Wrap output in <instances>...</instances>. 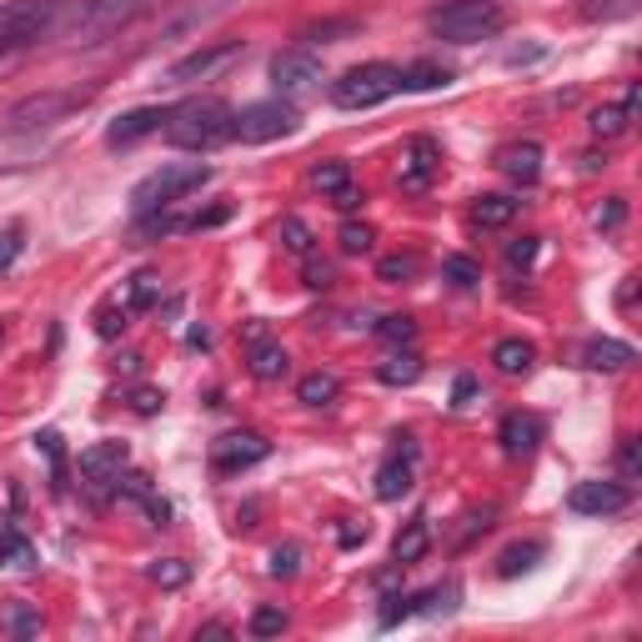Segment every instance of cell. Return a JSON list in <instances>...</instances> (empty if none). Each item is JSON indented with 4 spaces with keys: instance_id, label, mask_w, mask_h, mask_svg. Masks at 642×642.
<instances>
[{
    "instance_id": "6da1fadb",
    "label": "cell",
    "mask_w": 642,
    "mask_h": 642,
    "mask_svg": "<svg viewBox=\"0 0 642 642\" xmlns=\"http://www.w3.org/2000/svg\"><path fill=\"white\" fill-rule=\"evenodd\" d=\"M231 121L237 111L216 95H196V101H181L176 111H167V141L181 151H216L221 141H231Z\"/></svg>"
},
{
    "instance_id": "7a4b0ae2",
    "label": "cell",
    "mask_w": 642,
    "mask_h": 642,
    "mask_svg": "<svg viewBox=\"0 0 642 642\" xmlns=\"http://www.w3.org/2000/svg\"><path fill=\"white\" fill-rule=\"evenodd\" d=\"M507 25L497 0H442L437 11L427 15V31L437 41H452V46H477V41H492Z\"/></svg>"
},
{
    "instance_id": "3957f363",
    "label": "cell",
    "mask_w": 642,
    "mask_h": 642,
    "mask_svg": "<svg viewBox=\"0 0 642 642\" xmlns=\"http://www.w3.org/2000/svg\"><path fill=\"white\" fill-rule=\"evenodd\" d=\"M397 91H402V66H392V60H367V66H352L346 76H336L326 95H332L336 111H371V106H381V101H392Z\"/></svg>"
},
{
    "instance_id": "277c9868",
    "label": "cell",
    "mask_w": 642,
    "mask_h": 642,
    "mask_svg": "<svg viewBox=\"0 0 642 642\" xmlns=\"http://www.w3.org/2000/svg\"><path fill=\"white\" fill-rule=\"evenodd\" d=\"M206 181H211V167H202V161H171V167L151 171L146 181H136L131 206L136 211H161V206H176L186 191H202Z\"/></svg>"
},
{
    "instance_id": "5b68a950",
    "label": "cell",
    "mask_w": 642,
    "mask_h": 642,
    "mask_svg": "<svg viewBox=\"0 0 642 642\" xmlns=\"http://www.w3.org/2000/svg\"><path fill=\"white\" fill-rule=\"evenodd\" d=\"M66 5H71V0H15V5H5V11H0V50L36 46L41 36L56 31Z\"/></svg>"
},
{
    "instance_id": "8992f818",
    "label": "cell",
    "mask_w": 642,
    "mask_h": 642,
    "mask_svg": "<svg viewBox=\"0 0 642 642\" xmlns=\"http://www.w3.org/2000/svg\"><path fill=\"white\" fill-rule=\"evenodd\" d=\"M241 56H247V41H216V46H202V50H191V56L171 60L167 71H161V81L167 85L216 81V76H227L231 66H241Z\"/></svg>"
},
{
    "instance_id": "52a82bcc",
    "label": "cell",
    "mask_w": 642,
    "mask_h": 642,
    "mask_svg": "<svg viewBox=\"0 0 642 642\" xmlns=\"http://www.w3.org/2000/svg\"><path fill=\"white\" fill-rule=\"evenodd\" d=\"M156 0H91L81 11V21H76V46H95V41L116 36V31H126L131 21H141L146 11H151Z\"/></svg>"
},
{
    "instance_id": "ba28073f",
    "label": "cell",
    "mask_w": 642,
    "mask_h": 642,
    "mask_svg": "<svg viewBox=\"0 0 642 642\" xmlns=\"http://www.w3.org/2000/svg\"><path fill=\"white\" fill-rule=\"evenodd\" d=\"M291 131H297V106H286V101H256V106L237 111V121H231V136L247 146L282 141Z\"/></svg>"
},
{
    "instance_id": "9c48e42d",
    "label": "cell",
    "mask_w": 642,
    "mask_h": 642,
    "mask_svg": "<svg viewBox=\"0 0 642 642\" xmlns=\"http://www.w3.org/2000/svg\"><path fill=\"white\" fill-rule=\"evenodd\" d=\"M76 101H81V95H71V91L31 95V101L11 106V116H5V131H41V126H56L66 111H76Z\"/></svg>"
},
{
    "instance_id": "30bf717a",
    "label": "cell",
    "mask_w": 642,
    "mask_h": 642,
    "mask_svg": "<svg viewBox=\"0 0 642 642\" xmlns=\"http://www.w3.org/2000/svg\"><path fill=\"white\" fill-rule=\"evenodd\" d=\"M266 452H272V442L262 432H227L211 442V467L216 472H247V467L266 462Z\"/></svg>"
},
{
    "instance_id": "8fae6325",
    "label": "cell",
    "mask_w": 642,
    "mask_h": 642,
    "mask_svg": "<svg viewBox=\"0 0 642 642\" xmlns=\"http://www.w3.org/2000/svg\"><path fill=\"white\" fill-rule=\"evenodd\" d=\"M272 85L282 95H307L321 85V60L311 50H276L272 56Z\"/></svg>"
},
{
    "instance_id": "7c38bea8",
    "label": "cell",
    "mask_w": 642,
    "mask_h": 642,
    "mask_svg": "<svg viewBox=\"0 0 642 642\" xmlns=\"http://www.w3.org/2000/svg\"><path fill=\"white\" fill-rule=\"evenodd\" d=\"M628 502H632L628 482H577V488L568 492V507L577 512V517H618Z\"/></svg>"
},
{
    "instance_id": "4fadbf2b",
    "label": "cell",
    "mask_w": 642,
    "mask_h": 642,
    "mask_svg": "<svg viewBox=\"0 0 642 642\" xmlns=\"http://www.w3.org/2000/svg\"><path fill=\"white\" fill-rule=\"evenodd\" d=\"M542 416L537 412H507L502 416V427H497V442H502V452L507 457H532L537 447H542Z\"/></svg>"
},
{
    "instance_id": "5bb4252c",
    "label": "cell",
    "mask_w": 642,
    "mask_h": 642,
    "mask_svg": "<svg viewBox=\"0 0 642 642\" xmlns=\"http://www.w3.org/2000/svg\"><path fill=\"white\" fill-rule=\"evenodd\" d=\"M126 462H131V447H126V442H95V447L81 452V477L95 482V488H106V482H116V477L126 472Z\"/></svg>"
},
{
    "instance_id": "9a60e30c",
    "label": "cell",
    "mask_w": 642,
    "mask_h": 642,
    "mask_svg": "<svg viewBox=\"0 0 642 642\" xmlns=\"http://www.w3.org/2000/svg\"><path fill=\"white\" fill-rule=\"evenodd\" d=\"M437 176H442V151H437V141L416 136V141L406 146V161H402V186H406V191H427Z\"/></svg>"
},
{
    "instance_id": "2e32d148",
    "label": "cell",
    "mask_w": 642,
    "mask_h": 642,
    "mask_svg": "<svg viewBox=\"0 0 642 642\" xmlns=\"http://www.w3.org/2000/svg\"><path fill=\"white\" fill-rule=\"evenodd\" d=\"M497 171L502 176H512L517 186H532L537 176H542V146L537 141H512L497 151Z\"/></svg>"
},
{
    "instance_id": "e0dca14e",
    "label": "cell",
    "mask_w": 642,
    "mask_h": 642,
    "mask_svg": "<svg viewBox=\"0 0 642 642\" xmlns=\"http://www.w3.org/2000/svg\"><path fill=\"white\" fill-rule=\"evenodd\" d=\"M406 447L392 457V462H381V472H377V497L381 502H402L406 492H412V462H416V447H412V437H402Z\"/></svg>"
},
{
    "instance_id": "ac0fdd59",
    "label": "cell",
    "mask_w": 642,
    "mask_h": 642,
    "mask_svg": "<svg viewBox=\"0 0 642 642\" xmlns=\"http://www.w3.org/2000/svg\"><path fill=\"white\" fill-rule=\"evenodd\" d=\"M161 121H167V111H156V106L126 111V116H116V121L106 126V146H136L141 136L161 131Z\"/></svg>"
},
{
    "instance_id": "d6986e66",
    "label": "cell",
    "mask_w": 642,
    "mask_h": 642,
    "mask_svg": "<svg viewBox=\"0 0 642 642\" xmlns=\"http://www.w3.org/2000/svg\"><path fill=\"white\" fill-rule=\"evenodd\" d=\"M291 371V357H286L282 342H266L262 326H251V377L256 381H282Z\"/></svg>"
},
{
    "instance_id": "ffe728a7",
    "label": "cell",
    "mask_w": 642,
    "mask_h": 642,
    "mask_svg": "<svg viewBox=\"0 0 642 642\" xmlns=\"http://www.w3.org/2000/svg\"><path fill=\"white\" fill-rule=\"evenodd\" d=\"M632 352L628 342H612V336H597V342H587L583 346V367H593V371H622V367H632Z\"/></svg>"
},
{
    "instance_id": "44dd1931",
    "label": "cell",
    "mask_w": 642,
    "mask_h": 642,
    "mask_svg": "<svg viewBox=\"0 0 642 642\" xmlns=\"http://www.w3.org/2000/svg\"><path fill=\"white\" fill-rule=\"evenodd\" d=\"M492 362H497L502 377H527L537 362V346L523 342V336H502V342L492 346Z\"/></svg>"
},
{
    "instance_id": "7402d4cb",
    "label": "cell",
    "mask_w": 642,
    "mask_h": 642,
    "mask_svg": "<svg viewBox=\"0 0 642 642\" xmlns=\"http://www.w3.org/2000/svg\"><path fill=\"white\" fill-rule=\"evenodd\" d=\"M116 488H121V497L141 502V507L151 512V523H156V527H167L171 507H167V502H161V497L151 492V477H146V472H121V477H116Z\"/></svg>"
},
{
    "instance_id": "603a6c76",
    "label": "cell",
    "mask_w": 642,
    "mask_h": 642,
    "mask_svg": "<svg viewBox=\"0 0 642 642\" xmlns=\"http://www.w3.org/2000/svg\"><path fill=\"white\" fill-rule=\"evenodd\" d=\"M427 548H432V527H427V517H416V523H406L402 532H397V542H392V562L412 568V562L427 558Z\"/></svg>"
},
{
    "instance_id": "cb8c5ba5",
    "label": "cell",
    "mask_w": 642,
    "mask_h": 642,
    "mask_svg": "<svg viewBox=\"0 0 642 642\" xmlns=\"http://www.w3.org/2000/svg\"><path fill=\"white\" fill-rule=\"evenodd\" d=\"M442 85H452V71L442 60H412V66H402V91H442Z\"/></svg>"
},
{
    "instance_id": "d4e9b609",
    "label": "cell",
    "mask_w": 642,
    "mask_h": 642,
    "mask_svg": "<svg viewBox=\"0 0 642 642\" xmlns=\"http://www.w3.org/2000/svg\"><path fill=\"white\" fill-rule=\"evenodd\" d=\"M517 211H523V202H512V196H477L472 221H477L482 231H497V227H507Z\"/></svg>"
},
{
    "instance_id": "484cf974",
    "label": "cell",
    "mask_w": 642,
    "mask_h": 642,
    "mask_svg": "<svg viewBox=\"0 0 642 642\" xmlns=\"http://www.w3.org/2000/svg\"><path fill=\"white\" fill-rule=\"evenodd\" d=\"M416 377H422V357H416V352H392V357L377 367L381 387H412Z\"/></svg>"
},
{
    "instance_id": "4316f807",
    "label": "cell",
    "mask_w": 642,
    "mask_h": 642,
    "mask_svg": "<svg viewBox=\"0 0 642 642\" xmlns=\"http://www.w3.org/2000/svg\"><path fill=\"white\" fill-rule=\"evenodd\" d=\"M297 397L307 406H332L342 397V381H336V371H311V377L297 381Z\"/></svg>"
},
{
    "instance_id": "83f0119b",
    "label": "cell",
    "mask_w": 642,
    "mask_h": 642,
    "mask_svg": "<svg viewBox=\"0 0 642 642\" xmlns=\"http://www.w3.org/2000/svg\"><path fill=\"white\" fill-rule=\"evenodd\" d=\"M0 562H11V568H36V548H31L25 532H15L11 523H0Z\"/></svg>"
},
{
    "instance_id": "f1b7e54d",
    "label": "cell",
    "mask_w": 642,
    "mask_h": 642,
    "mask_svg": "<svg viewBox=\"0 0 642 642\" xmlns=\"http://www.w3.org/2000/svg\"><path fill=\"white\" fill-rule=\"evenodd\" d=\"M642 11V0H583V21L607 25V21H628Z\"/></svg>"
},
{
    "instance_id": "f546056e",
    "label": "cell",
    "mask_w": 642,
    "mask_h": 642,
    "mask_svg": "<svg viewBox=\"0 0 642 642\" xmlns=\"http://www.w3.org/2000/svg\"><path fill=\"white\" fill-rule=\"evenodd\" d=\"M542 552H548L542 542H523V548H507V552L497 558V577H517V572H532Z\"/></svg>"
},
{
    "instance_id": "4dcf8cb0",
    "label": "cell",
    "mask_w": 642,
    "mask_h": 642,
    "mask_svg": "<svg viewBox=\"0 0 642 642\" xmlns=\"http://www.w3.org/2000/svg\"><path fill=\"white\" fill-rule=\"evenodd\" d=\"M311 186H317L321 196H336V191L352 186V167H346V161H321V167L311 171Z\"/></svg>"
},
{
    "instance_id": "1f68e13d",
    "label": "cell",
    "mask_w": 642,
    "mask_h": 642,
    "mask_svg": "<svg viewBox=\"0 0 642 642\" xmlns=\"http://www.w3.org/2000/svg\"><path fill=\"white\" fill-rule=\"evenodd\" d=\"M151 583H156V587H167V593H176V587L191 583V562H186V558H161V562H151Z\"/></svg>"
},
{
    "instance_id": "d6a6232c",
    "label": "cell",
    "mask_w": 642,
    "mask_h": 642,
    "mask_svg": "<svg viewBox=\"0 0 642 642\" xmlns=\"http://www.w3.org/2000/svg\"><path fill=\"white\" fill-rule=\"evenodd\" d=\"M286 628H291V618H286L282 607H256V612H251V622H247L251 638H282Z\"/></svg>"
},
{
    "instance_id": "836d02e7",
    "label": "cell",
    "mask_w": 642,
    "mask_h": 642,
    "mask_svg": "<svg viewBox=\"0 0 642 642\" xmlns=\"http://www.w3.org/2000/svg\"><path fill=\"white\" fill-rule=\"evenodd\" d=\"M628 111L622 106H597L593 111V121H587V126H593V136H603V141H612V136H622L628 131Z\"/></svg>"
},
{
    "instance_id": "e575fe53",
    "label": "cell",
    "mask_w": 642,
    "mask_h": 642,
    "mask_svg": "<svg viewBox=\"0 0 642 642\" xmlns=\"http://www.w3.org/2000/svg\"><path fill=\"white\" fill-rule=\"evenodd\" d=\"M156 297H161V282H156L151 272H136L131 282H126V311H141V307H151Z\"/></svg>"
},
{
    "instance_id": "d590c367",
    "label": "cell",
    "mask_w": 642,
    "mask_h": 642,
    "mask_svg": "<svg viewBox=\"0 0 642 642\" xmlns=\"http://www.w3.org/2000/svg\"><path fill=\"white\" fill-rule=\"evenodd\" d=\"M377 276H381V282H392V286L412 282V276H416V256H412V251H397V256H381V262H377Z\"/></svg>"
},
{
    "instance_id": "8d00e7d4",
    "label": "cell",
    "mask_w": 642,
    "mask_h": 642,
    "mask_svg": "<svg viewBox=\"0 0 642 642\" xmlns=\"http://www.w3.org/2000/svg\"><path fill=\"white\" fill-rule=\"evenodd\" d=\"M371 241H377V231H371L367 221H342V237H336V247H342L346 256H362V251H371Z\"/></svg>"
},
{
    "instance_id": "74e56055",
    "label": "cell",
    "mask_w": 642,
    "mask_h": 642,
    "mask_svg": "<svg viewBox=\"0 0 642 642\" xmlns=\"http://www.w3.org/2000/svg\"><path fill=\"white\" fill-rule=\"evenodd\" d=\"M442 276L452 286H462V291H472V286L482 282V266H477L472 256H447V262H442Z\"/></svg>"
},
{
    "instance_id": "f35d334b",
    "label": "cell",
    "mask_w": 642,
    "mask_h": 642,
    "mask_svg": "<svg viewBox=\"0 0 642 642\" xmlns=\"http://www.w3.org/2000/svg\"><path fill=\"white\" fill-rule=\"evenodd\" d=\"M282 247L291 251V256H311V227L301 216H286L282 221Z\"/></svg>"
},
{
    "instance_id": "ab89813d",
    "label": "cell",
    "mask_w": 642,
    "mask_h": 642,
    "mask_svg": "<svg viewBox=\"0 0 642 642\" xmlns=\"http://www.w3.org/2000/svg\"><path fill=\"white\" fill-rule=\"evenodd\" d=\"M126 317H131V311H126V301H106V307L95 311V336H121L126 332Z\"/></svg>"
},
{
    "instance_id": "60d3db41",
    "label": "cell",
    "mask_w": 642,
    "mask_h": 642,
    "mask_svg": "<svg viewBox=\"0 0 642 642\" xmlns=\"http://www.w3.org/2000/svg\"><path fill=\"white\" fill-rule=\"evenodd\" d=\"M377 336H387L392 346H412L416 321H412V317H381V321H377Z\"/></svg>"
},
{
    "instance_id": "b9f144b4",
    "label": "cell",
    "mask_w": 642,
    "mask_h": 642,
    "mask_svg": "<svg viewBox=\"0 0 642 642\" xmlns=\"http://www.w3.org/2000/svg\"><path fill=\"white\" fill-rule=\"evenodd\" d=\"M422 603H427V593H416V597H387V607H381V628H397V618H412Z\"/></svg>"
},
{
    "instance_id": "7bdbcfd3",
    "label": "cell",
    "mask_w": 642,
    "mask_h": 642,
    "mask_svg": "<svg viewBox=\"0 0 642 642\" xmlns=\"http://www.w3.org/2000/svg\"><path fill=\"white\" fill-rule=\"evenodd\" d=\"M297 572H301V548H297V542L272 548V577H297Z\"/></svg>"
},
{
    "instance_id": "ee69618b",
    "label": "cell",
    "mask_w": 642,
    "mask_h": 642,
    "mask_svg": "<svg viewBox=\"0 0 642 642\" xmlns=\"http://www.w3.org/2000/svg\"><path fill=\"white\" fill-rule=\"evenodd\" d=\"M21 251H25V231L21 227H5V231H0V272H11Z\"/></svg>"
},
{
    "instance_id": "f6af8a7d",
    "label": "cell",
    "mask_w": 642,
    "mask_h": 642,
    "mask_svg": "<svg viewBox=\"0 0 642 642\" xmlns=\"http://www.w3.org/2000/svg\"><path fill=\"white\" fill-rule=\"evenodd\" d=\"M622 221H628V202H622V196H607V206L597 211V227H603V231H618Z\"/></svg>"
},
{
    "instance_id": "bcb514c9",
    "label": "cell",
    "mask_w": 642,
    "mask_h": 642,
    "mask_svg": "<svg viewBox=\"0 0 642 642\" xmlns=\"http://www.w3.org/2000/svg\"><path fill=\"white\" fill-rule=\"evenodd\" d=\"M131 406H136L141 416H156L161 406H167V392H156V387H136V392H131Z\"/></svg>"
},
{
    "instance_id": "7dc6e473",
    "label": "cell",
    "mask_w": 642,
    "mask_h": 642,
    "mask_svg": "<svg viewBox=\"0 0 642 642\" xmlns=\"http://www.w3.org/2000/svg\"><path fill=\"white\" fill-rule=\"evenodd\" d=\"M5 628H11L15 638H31V632H41V612H31V607H15L11 618H5Z\"/></svg>"
},
{
    "instance_id": "c3c4849f",
    "label": "cell",
    "mask_w": 642,
    "mask_h": 642,
    "mask_svg": "<svg viewBox=\"0 0 642 642\" xmlns=\"http://www.w3.org/2000/svg\"><path fill=\"white\" fill-rule=\"evenodd\" d=\"M537 262V237H523L507 247V266H532Z\"/></svg>"
},
{
    "instance_id": "681fc988",
    "label": "cell",
    "mask_w": 642,
    "mask_h": 642,
    "mask_svg": "<svg viewBox=\"0 0 642 642\" xmlns=\"http://www.w3.org/2000/svg\"><path fill=\"white\" fill-rule=\"evenodd\" d=\"M357 31V21H326V25H311V31H301V41H321V36H352Z\"/></svg>"
},
{
    "instance_id": "f907efd6",
    "label": "cell",
    "mask_w": 642,
    "mask_h": 642,
    "mask_svg": "<svg viewBox=\"0 0 642 642\" xmlns=\"http://www.w3.org/2000/svg\"><path fill=\"white\" fill-rule=\"evenodd\" d=\"M472 402H477V377L462 371V377L452 381V406H472Z\"/></svg>"
},
{
    "instance_id": "816d5d0a",
    "label": "cell",
    "mask_w": 642,
    "mask_h": 642,
    "mask_svg": "<svg viewBox=\"0 0 642 642\" xmlns=\"http://www.w3.org/2000/svg\"><path fill=\"white\" fill-rule=\"evenodd\" d=\"M618 467H622V477H638V472H642V452H638V442H622Z\"/></svg>"
},
{
    "instance_id": "f5cc1de1",
    "label": "cell",
    "mask_w": 642,
    "mask_h": 642,
    "mask_svg": "<svg viewBox=\"0 0 642 642\" xmlns=\"http://www.w3.org/2000/svg\"><path fill=\"white\" fill-rule=\"evenodd\" d=\"M362 202H367V196H362V186H357V181H352L346 191H336V196H332V206H336V211H357Z\"/></svg>"
},
{
    "instance_id": "db71d44e",
    "label": "cell",
    "mask_w": 642,
    "mask_h": 642,
    "mask_svg": "<svg viewBox=\"0 0 642 642\" xmlns=\"http://www.w3.org/2000/svg\"><path fill=\"white\" fill-rule=\"evenodd\" d=\"M307 286H311V291H326V286H332V266H326V262H311L307 266Z\"/></svg>"
},
{
    "instance_id": "11a10c76",
    "label": "cell",
    "mask_w": 642,
    "mask_h": 642,
    "mask_svg": "<svg viewBox=\"0 0 642 642\" xmlns=\"http://www.w3.org/2000/svg\"><path fill=\"white\" fill-rule=\"evenodd\" d=\"M196 638H231L227 622H206V628H196Z\"/></svg>"
},
{
    "instance_id": "9f6ffc18",
    "label": "cell",
    "mask_w": 642,
    "mask_h": 642,
    "mask_svg": "<svg viewBox=\"0 0 642 642\" xmlns=\"http://www.w3.org/2000/svg\"><path fill=\"white\" fill-rule=\"evenodd\" d=\"M0 332H5V326H0Z\"/></svg>"
}]
</instances>
